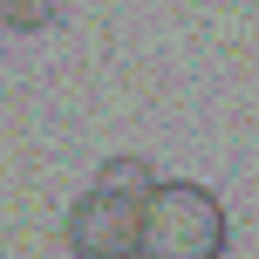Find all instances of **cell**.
<instances>
[{
  "label": "cell",
  "instance_id": "1",
  "mask_svg": "<svg viewBox=\"0 0 259 259\" xmlns=\"http://www.w3.org/2000/svg\"><path fill=\"white\" fill-rule=\"evenodd\" d=\"M232 246L225 205L211 198V184L191 178H157V191L143 198V252L150 259H219Z\"/></svg>",
  "mask_w": 259,
  "mask_h": 259
},
{
  "label": "cell",
  "instance_id": "2",
  "mask_svg": "<svg viewBox=\"0 0 259 259\" xmlns=\"http://www.w3.org/2000/svg\"><path fill=\"white\" fill-rule=\"evenodd\" d=\"M62 246L75 259H137L143 252V198L109 191V184L82 191L62 219Z\"/></svg>",
  "mask_w": 259,
  "mask_h": 259
},
{
  "label": "cell",
  "instance_id": "3",
  "mask_svg": "<svg viewBox=\"0 0 259 259\" xmlns=\"http://www.w3.org/2000/svg\"><path fill=\"white\" fill-rule=\"evenodd\" d=\"M96 184H109V191H130V198H150V191H157V170L143 164V157H109V164L96 170Z\"/></svg>",
  "mask_w": 259,
  "mask_h": 259
},
{
  "label": "cell",
  "instance_id": "4",
  "mask_svg": "<svg viewBox=\"0 0 259 259\" xmlns=\"http://www.w3.org/2000/svg\"><path fill=\"white\" fill-rule=\"evenodd\" d=\"M0 7H7V27H14V34H34V27L55 21V0H0Z\"/></svg>",
  "mask_w": 259,
  "mask_h": 259
}]
</instances>
